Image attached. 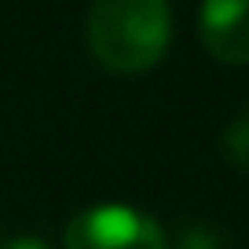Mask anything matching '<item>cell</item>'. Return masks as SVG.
I'll return each instance as SVG.
<instances>
[{"instance_id": "cell-3", "label": "cell", "mask_w": 249, "mask_h": 249, "mask_svg": "<svg viewBox=\"0 0 249 249\" xmlns=\"http://www.w3.org/2000/svg\"><path fill=\"white\" fill-rule=\"evenodd\" d=\"M198 33L213 59L227 66L249 62V0H202Z\"/></svg>"}, {"instance_id": "cell-2", "label": "cell", "mask_w": 249, "mask_h": 249, "mask_svg": "<svg viewBox=\"0 0 249 249\" xmlns=\"http://www.w3.org/2000/svg\"><path fill=\"white\" fill-rule=\"evenodd\" d=\"M66 249H169L154 216L128 205H95L66 224Z\"/></svg>"}, {"instance_id": "cell-1", "label": "cell", "mask_w": 249, "mask_h": 249, "mask_svg": "<svg viewBox=\"0 0 249 249\" xmlns=\"http://www.w3.org/2000/svg\"><path fill=\"white\" fill-rule=\"evenodd\" d=\"M169 40V0H95L88 11V48L110 73H143L158 66Z\"/></svg>"}, {"instance_id": "cell-5", "label": "cell", "mask_w": 249, "mask_h": 249, "mask_svg": "<svg viewBox=\"0 0 249 249\" xmlns=\"http://www.w3.org/2000/svg\"><path fill=\"white\" fill-rule=\"evenodd\" d=\"M4 249H52L44 238H15V242H8Z\"/></svg>"}, {"instance_id": "cell-4", "label": "cell", "mask_w": 249, "mask_h": 249, "mask_svg": "<svg viewBox=\"0 0 249 249\" xmlns=\"http://www.w3.org/2000/svg\"><path fill=\"white\" fill-rule=\"evenodd\" d=\"M224 158L234 165V169L249 172V110L238 114L224 132Z\"/></svg>"}]
</instances>
